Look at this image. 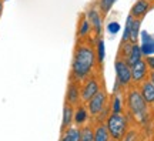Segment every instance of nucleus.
<instances>
[{
	"label": "nucleus",
	"instance_id": "1",
	"mask_svg": "<svg viewBox=\"0 0 154 141\" xmlns=\"http://www.w3.org/2000/svg\"><path fill=\"white\" fill-rule=\"evenodd\" d=\"M96 51L91 46L79 44L74 50L72 63V78L77 81H84L87 77L91 76L94 66H96Z\"/></svg>",
	"mask_w": 154,
	"mask_h": 141
},
{
	"label": "nucleus",
	"instance_id": "2",
	"mask_svg": "<svg viewBox=\"0 0 154 141\" xmlns=\"http://www.w3.org/2000/svg\"><path fill=\"white\" fill-rule=\"evenodd\" d=\"M106 128L109 131L110 138L114 141L123 140V137L127 133V125H128V120H127L126 114H110L107 120H106Z\"/></svg>",
	"mask_w": 154,
	"mask_h": 141
},
{
	"label": "nucleus",
	"instance_id": "3",
	"mask_svg": "<svg viewBox=\"0 0 154 141\" xmlns=\"http://www.w3.org/2000/svg\"><path fill=\"white\" fill-rule=\"evenodd\" d=\"M127 107L130 110V113L140 121L146 120L147 115V103L144 101V98L141 97V94L138 90L133 88L127 94Z\"/></svg>",
	"mask_w": 154,
	"mask_h": 141
},
{
	"label": "nucleus",
	"instance_id": "4",
	"mask_svg": "<svg viewBox=\"0 0 154 141\" xmlns=\"http://www.w3.org/2000/svg\"><path fill=\"white\" fill-rule=\"evenodd\" d=\"M107 109V93L104 88H100L99 93L87 103V111L93 117H99Z\"/></svg>",
	"mask_w": 154,
	"mask_h": 141
},
{
	"label": "nucleus",
	"instance_id": "5",
	"mask_svg": "<svg viewBox=\"0 0 154 141\" xmlns=\"http://www.w3.org/2000/svg\"><path fill=\"white\" fill-rule=\"evenodd\" d=\"M101 88L100 87V81L96 76H90L87 77L84 81H83V86L80 88V98H82L83 103H88L91 98L99 93V90Z\"/></svg>",
	"mask_w": 154,
	"mask_h": 141
},
{
	"label": "nucleus",
	"instance_id": "6",
	"mask_svg": "<svg viewBox=\"0 0 154 141\" xmlns=\"http://www.w3.org/2000/svg\"><path fill=\"white\" fill-rule=\"evenodd\" d=\"M116 76H117V86H127L131 83V67L123 59H117L114 63Z\"/></svg>",
	"mask_w": 154,
	"mask_h": 141
},
{
	"label": "nucleus",
	"instance_id": "7",
	"mask_svg": "<svg viewBox=\"0 0 154 141\" xmlns=\"http://www.w3.org/2000/svg\"><path fill=\"white\" fill-rule=\"evenodd\" d=\"M80 81L77 80H73L70 78V83H69V87H67V91H66V104L72 106V107H76L80 104L82 98H80Z\"/></svg>",
	"mask_w": 154,
	"mask_h": 141
},
{
	"label": "nucleus",
	"instance_id": "8",
	"mask_svg": "<svg viewBox=\"0 0 154 141\" xmlns=\"http://www.w3.org/2000/svg\"><path fill=\"white\" fill-rule=\"evenodd\" d=\"M147 77V63L146 60H140L134 66H131V81L134 83H143Z\"/></svg>",
	"mask_w": 154,
	"mask_h": 141
},
{
	"label": "nucleus",
	"instance_id": "9",
	"mask_svg": "<svg viewBox=\"0 0 154 141\" xmlns=\"http://www.w3.org/2000/svg\"><path fill=\"white\" fill-rule=\"evenodd\" d=\"M140 36H141V46H140L141 54L146 56V57L153 56L154 54V36H151L146 30H143L140 33Z\"/></svg>",
	"mask_w": 154,
	"mask_h": 141
},
{
	"label": "nucleus",
	"instance_id": "10",
	"mask_svg": "<svg viewBox=\"0 0 154 141\" xmlns=\"http://www.w3.org/2000/svg\"><path fill=\"white\" fill-rule=\"evenodd\" d=\"M73 123H74V107L64 103V107H63V121H61V133L64 130H67L69 127H72Z\"/></svg>",
	"mask_w": 154,
	"mask_h": 141
},
{
	"label": "nucleus",
	"instance_id": "11",
	"mask_svg": "<svg viewBox=\"0 0 154 141\" xmlns=\"http://www.w3.org/2000/svg\"><path fill=\"white\" fill-rule=\"evenodd\" d=\"M150 9V5L147 0H137L131 7V14L130 16L134 17V19H140L143 17Z\"/></svg>",
	"mask_w": 154,
	"mask_h": 141
},
{
	"label": "nucleus",
	"instance_id": "12",
	"mask_svg": "<svg viewBox=\"0 0 154 141\" xmlns=\"http://www.w3.org/2000/svg\"><path fill=\"white\" fill-rule=\"evenodd\" d=\"M80 134H82V128L77 125H72L61 133L60 141H80Z\"/></svg>",
	"mask_w": 154,
	"mask_h": 141
},
{
	"label": "nucleus",
	"instance_id": "13",
	"mask_svg": "<svg viewBox=\"0 0 154 141\" xmlns=\"http://www.w3.org/2000/svg\"><path fill=\"white\" fill-rule=\"evenodd\" d=\"M140 94H141V97L144 98V101L147 104H154V86L150 81L141 83Z\"/></svg>",
	"mask_w": 154,
	"mask_h": 141
},
{
	"label": "nucleus",
	"instance_id": "14",
	"mask_svg": "<svg viewBox=\"0 0 154 141\" xmlns=\"http://www.w3.org/2000/svg\"><path fill=\"white\" fill-rule=\"evenodd\" d=\"M88 22H90V26H93L96 34H100L101 33V16H100L99 10L96 9H91L88 11Z\"/></svg>",
	"mask_w": 154,
	"mask_h": 141
},
{
	"label": "nucleus",
	"instance_id": "15",
	"mask_svg": "<svg viewBox=\"0 0 154 141\" xmlns=\"http://www.w3.org/2000/svg\"><path fill=\"white\" fill-rule=\"evenodd\" d=\"M141 57H143V54H141L140 46L136 43V44H133L131 50H130V53H128V54H127V57L124 59V61H126L127 64L131 67V66H134L137 61H140V60H141Z\"/></svg>",
	"mask_w": 154,
	"mask_h": 141
},
{
	"label": "nucleus",
	"instance_id": "16",
	"mask_svg": "<svg viewBox=\"0 0 154 141\" xmlns=\"http://www.w3.org/2000/svg\"><path fill=\"white\" fill-rule=\"evenodd\" d=\"M88 111L87 109L83 106V104H79L77 106V110H74V123H76L77 127H80V125H83L86 121H87L88 118Z\"/></svg>",
	"mask_w": 154,
	"mask_h": 141
},
{
	"label": "nucleus",
	"instance_id": "17",
	"mask_svg": "<svg viewBox=\"0 0 154 141\" xmlns=\"http://www.w3.org/2000/svg\"><path fill=\"white\" fill-rule=\"evenodd\" d=\"M93 141H110L109 131L104 124H99L93 130Z\"/></svg>",
	"mask_w": 154,
	"mask_h": 141
},
{
	"label": "nucleus",
	"instance_id": "18",
	"mask_svg": "<svg viewBox=\"0 0 154 141\" xmlns=\"http://www.w3.org/2000/svg\"><path fill=\"white\" fill-rule=\"evenodd\" d=\"M140 26H141V20L140 19H133L131 26H130V37H128V41L133 44L137 43L138 34H140Z\"/></svg>",
	"mask_w": 154,
	"mask_h": 141
},
{
	"label": "nucleus",
	"instance_id": "19",
	"mask_svg": "<svg viewBox=\"0 0 154 141\" xmlns=\"http://www.w3.org/2000/svg\"><path fill=\"white\" fill-rule=\"evenodd\" d=\"M96 57H97V61L100 64L104 61V57H106V47H104V40L100 38L97 41V53H96Z\"/></svg>",
	"mask_w": 154,
	"mask_h": 141
},
{
	"label": "nucleus",
	"instance_id": "20",
	"mask_svg": "<svg viewBox=\"0 0 154 141\" xmlns=\"http://www.w3.org/2000/svg\"><path fill=\"white\" fill-rule=\"evenodd\" d=\"M117 0H99V10L103 13V14H107L109 11L111 10V7Z\"/></svg>",
	"mask_w": 154,
	"mask_h": 141
},
{
	"label": "nucleus",
	"instance_id": "21",
	"mask_svg": "<svg viewBox=\"0 0 154 141\" xmlns=\"http://www.w3.org/2000/svg\"><path fill=\"white\" fill-rule=\"evenodd\" d=\"M111 110L113 113L111 114H121L123 113V106H121V98L119 94H116L113 97V103H111Z\"/></svg>",
	"mask_w": 154,
	"mask_h": 141
},
{
	"label": "nucleus",
	"instance_id": "22",
	"mask_svg": "<svg viewBox=\"0 0 154 141\" xmlns=\"http://www.w3.org/2000/svg\"><path fill=\"white\" fill-rule=\"evenodd\" d=\"M80 141H93V128L90 125H86L82 128Z\"/></svg>",
	"mask_w": 154,
	"mask_h": 141
},
{
	"label": "nucleus",
	"instance_id": "23",
	"mask_svg": "<svg viewBox=\"0 0 154 141\" xmlns=\"http://www.w3.org/2000/svg\"><path fill=\"white\" fill-rule=\"evenodd\" d=\"M88 33H90V22L87 19H84V20H82L80 27H79V37H86Z\"/></svg>",
	"mask_w": 154,
	"mask_h": 141
},
{
	"label": "nucleus",
	"instance_id": "24",
	"mask_svg": "<svg viewBox=\"0 0 154 141\" xmlns=\"http://www.w3.org/2000/svg\"><path fill=\"white\" fill-rule=\"evenodd\" d=\"M119 30H120L119 22H110L107 24V32L110 33V34H116V33H119Z\"/></svg>",
	"mask_w": 154,
	"mask_h": 141
},
{
	"label": "nucleus",
	"instance_id": "25",
	"mask_svg": "<svg viewBox=\"0 0 154 141\" xmlns=\"http://www.w3.org/2000/svg\"><path fill=\"white\" fill-rule=\"evenodd\" d=\"M134 138H136V131H128V133H126V136L123 137L121 141H134Z\"/></svg>",
	"mask_w": 154,
	"mask_h": 141
},
{
	"label": "nucleus",
	"instance_id": "26",
	"mask_svg": "<svg viewBox=\"0 0 154 141\" xmlns=\"http://www.w3.org/2000/svg\"><path fill=\"white\" fill-rule=\"evenodd\" d=\"M146 63H147V67L151 69V71H154V56H150L146 59Z\"/></svg>",
	"mask_w": 154,
	"mask_h": 141
},
{
	"label": "nucleus",
	"instance_id": "27",
	"mask_svg": "<svg viewBox=\"0 0 154 141\" xmlns=\"http://www.w3.org/2000/svg\"><path fill=\"white\" fill-rule=\"evenodd\" d=\"M150 83L154 86V71H151V73H150Z\"/></svg>",
	"mask_w": 154,
	"mask_h": 141
},
{
	"label": "nucleus",
	"instance_id": "28",
	"mask_svg": "<svg viewBox=\"0 0 154 141\" xmlns=\"http://www.w3.org/2000/svg\"><path fill=\"white\" fill-rule=\"evenodd\" d=\"M2 10H3V0H0V13H2Z\"/></svg>",
	"mask_w": 154,
	"mask_h": 141
},
{
	"label": "nucleus",
	"instance_id": "29",
	"mask_svg": "<svg viewBox=\"0 0 154 141\" xmlns=\"http://www.w3.org/2000/svg\"><path fill=\"white\" fill-rule=\"evenodd\" d=\"M147 2H154V0H147Z\"/></svg>",
	"mask_w": 154,
	"mask_h": 141
}]
</instances>
